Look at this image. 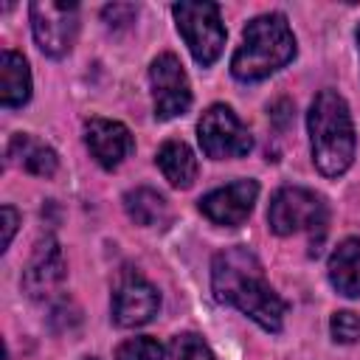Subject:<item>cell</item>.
<instances>
[{"mask_svg":"<svg viewBox=\"0 0 360 360\" xmlns=\"http://www.w3.org/2000/svg\"><path fill=\"white\" fill-rule=\"evenodd\" d=\"M326 270H329V284L340 295L357 298L360 295V236H346L343 242H338Z\"/></svg>","mask_w":360,"mask_h":360,"instance_id":"5bb4252c","label":"cell"},{"mask_svg":"<svg viewBox=\"0 0 360 360\" xmlns=\"http://www.w3.org/2000/svg\"><path fill=\"white\" fill-rule=\"evenodd\" d=\"M149 84H152V101H155V118L169 121L191 107V82L186 76L183 62L174 53H160L149 65Z\"/></svg>","mask_w":360,"mask_h":360,"instance_id":"9c48e42d","label":"cell"},{"mask_svg":"<svg viewBox=\"0 0 360 360\" xmlns=\"http://www.w3.org/2000/svg\"><path fill=\"white\" fill-rule=\"evenodd\" d=\"M155 163H158V169L163 172V177L169 180V186H174V188H188V186L197 180V172H200L191 146H188L186 141H177V138L166 141V143L158 149Z\"/></svg>","mask_w":360,"mask_h":360,"instance_id":"e0dca14e","label":"cell"},{"mask_svg":"<svg viewBox=\"0 0 360 360\" xmlns=\"http://www.w3.org/2000/svg\"><path fill=\"white\" fill-rule=\"evenodd\" d=\"M160 309L158 287L141 276L135 267H124L112 287V321L121 329H135L149 323Z\"/></svg>","mask_w":360,"mask_h":360,"instance_id":"ba28073f","label":"cell"},{"mask_svg":"<svg viewBox=\"0 0 360 360\" xmlns=\"http://www.w3.org/2000/svg\"><path fill=\"white\" fill-rule=\"evenodd\" d=\"M124 211L141 228H166L172 222V208H169L166 197L149 186L129 188L124 194Z\"/></svg>","mask_w":360,"mask_h":360,"instance_id":"2e32d148","label":"cell"},{"mask_svg":"<svg viewBox=\"0 0 360 360\" xmlns=\"http://www.w3.org/2000/svg\"><path fill=\"white\" fill-rule=\"evenodd\" d=\"M17 225H20V214H17V208H14V205H3V248H0V250H8Z\"/></svg>","mask_w":360,"mask_h":360,"instance_id":"7402d4cb","label":"cell"},{"mask_svg":"<svg viewBox=\"0 0 360 360\" xmlns=\"http://www.w3.org/2000/svg\"><path fill=\"white\" fill-rule=\"evenodd\" d=\"M256 197H259V183L250 177H239L228 186H219V188L202 194L197 205H200L202 217L211 219L214 225L236 228L250 217Z\"/></svg>","mask_w":360,"mask_h":360,"instance_id":"30bf717a","label":"cell"},{"mask_svg":"<svg viewBox=\"0 0 360 360\" xmlns=\"http://www.w3.org/2000/svg\"><path fill=\"white\" fill-rule=\"evenodd\" d=\"M307 132L315 169L323 177H340L354 160L357 138L349 104L338 90L326 87L312 98L307 112Z\"/></svg>","mask_w":360,"mask_h":360,"instance_id":"7a4b0ae2","label":"cell"},{"mask_svg":"<svg viewBox=\"0 0 360 360\" xmlns=\"http://www.w3.org/2000/svg\"><path fill=\"white\" fill-rule=\"evenodd\" d=\"M84 143L101 169H118L135 149L129 127L112 118H90L84 124Z\"/></svg>","mask_w":360,"mask_h":360,"instance_id":"7c38bea8","label":"cell"},{"mask_svg":"<svg viewBox=\"0 0 360 360\" xmlns=\"http://www.w3.org/2000/svg\"><path fill=\"white\" fill-rule=\"evenodd\" d=\"M354 37H357V53H360V25H357V34Z\"/></svg>","mask_w":360,"mask_h":360,"instance_id":"603a6c76","label":"cell"},{"mask_svg":"<svg viewBox=\"0 0 360 360\" xmlns=\"http://www.w3.org/2000/svg\"><path fill=\"white\" fill-rule=\"evenodd\" d=\"M197 141L205 158L211 160H233L245 158L253 149L250 129L239 121V115L228 104H211L197 121Z\"/></svg>","mask_w":360,"mask_h":360,"instance_id":"8992f818","label":"cell"},{"mask_svg":"<svg viewBox=\"0 0 360 360\" xmlns=\"http://www.w3.org/2000/svg\"><path fill=\"white\" fill-rule=\"evenodd\" d=\"M329 332L335 343H357L360 340V315L352 309H338L329 318Z\"/></svg>","mask_w":360,"mask_h":360,"instance_id":"ffe728a7","label":"cell"},{"mask_svg":"<svg viewBox=\"0 0 360 360\" xmlns=\"http://www.w3.org/2000/svg\"><path fill=\"white\" fill-rule=\"evenodd\" d=\"M84 360H98V357H84Z\"/></svg>","mask_w":360,"mask_h":360,"instance_id":"cb8c5ba5","label":"cell"},{"mask_svg":"<svg viewBox=\"0 0 360 360\" xmlns=\"http://www.w3.org/2000/svg\"><path fill=\"white\" fill-rule=\"evenodd\" d=\"M211 290L219 304H228L256 321L264 332H281L287 301L264 276V264L245 245H231L211 259Z\"/></svg>","mask_w":360,"mask_h":360,"instance_id":"6da1fadb","label":"cell"},{"mask_svg":"<svg viewBox=\"0 0 360 360\" xmlns=\"http://www.w3.org/2000/svg\"><path fill=\"white\" fill-rule=\"evenodd\" d=\"M172 360H217L211 346L197 335V332H180L169 343Z\"/></svg>","mask_w":360,"mask_h":360,"instance_id":"ac0fdd59","label":"cell"},{"mask_svg":"<svg viewBox=\"0 0 360 360\" xmlns=\"http://www.w3.org/2000/svg\"><path fill=\"white\" fill-rule=\"evenodd\" d=\"M31 98V70L22 53L6 48L0 53V104L6 110L22 107Z\"/></svg>","mask_w":360,"mask_h":360,"instance_id":"9a60e30c","label":"cell"},{"mask_svg":"<svg viewBox=\"0 0 360 360\" xmlns=\"http://www.w3.org/2000/svg\"><path fill=\"white\" fill-rule=\"evenodd\" d=\"M101 17L107 20L110 28H127L129 22H135V17H138V6H129V3H112V6H104V8H101Z\"/></svg>","mask_w":360,"mask_h":360,"instance_id":"44dd1931","label":"cell"},{"mask_svg":"<svg viewBox=\"0 0 360 360\" xmlns=\"http://www.w3.org/2000/svg\"><path fill=\"white\" fill-rule=\"evenodd\" d=\"M65 256H62V248L53 236H45L37 242L25 270H22V292L34 301H42L48 295H53L59 290V284L65 281Z\"/></svg>","mask_w":360,"mask_h":360,"instance_id":"8fae6325","label":"cell"},{"mask_svg":"<svg viewBox=\"0 0 360 360\" xmlns=\"http://www.w3.org/2000/svg\"><path fill=\"white\" fill-rule=\"evenodd\" d=\"M112 357L115 360H163V346L149 335H138L118 343Z\"/></svg>","mask_w":360,"mask_h":360,"instance_id":"d6986e66","label":"cell"},{"mask_svg":"<svg viewBox=\"0 0 360 360\" xmlns=\"http://www.w3.org/2000/svg\"><path fill=\"white\" fill-rule=\"evenodd\" d=\"M267 225L276 236L309 233L315 242L323 239L329 225V205L323 194L304 186H281L267 205Z\"/></svg>","mask_w":360,"mask_h":360,"instance_id":"277c9868","label":"cell"},{"mask_svg":"<svg viewBox=\"0 0 360 360\" xmlns=\"http://www.w3.org/2000/svg\"><path fill=\"white\" fill-rule=\"evenodd\" d=\"M6 158L8 163L25 169L28 174H37V177H53L56 169H59V158L56 152L42 143L39 138L28 135V132H14L8 146H6Z\"/></svg>","mask_w":360,"mask_h":360,"instance_id":"4fadbf2b","label":"cell"},{"mask_svg":"<svg viewBox=\"0 0 360 360\" xmlns=\"http://www.w3.org/2000/svg\"><path fill=\"white\" fill-rule=\"evenodd\" d=\"M298 53L295 34L284 14L270 11L253 17L242 31V45L231 56V73L236 82H262L287 68Z\"/></svg>","mask_w":360,"mask_h":360,"instance_id":"3957f363","label":"cell"},{"mask_svg":"<svg viewBox=\"0 0 360 360\" xmlns=\"http://www.w3.org/2000/svg\"><path fill=\"white\" fill-rule=\"evenodd\" d=\"M172 14H174L177 31L186 39L194 62L200 68H211L219 59V53L225 48V37H228L222 17H219V3L183 0V3L172 6Z\"/></svg>","mask_w":360,"mask_h":360,"instance_id":"5b68a950","label":"cell"},{"mask_svg":"<svg viewBox=\"0 0 360 360\" xmlns=\"http://www.w3.org/2000/svg\"><path fill=\"white\" fill-rule=\"evenodd\" d=\"M31 14V31L37 39V48L45 56H65L70 53L76 34H79V6L76 3H53V0H37L28 8Z\"/></svg>","mask_w":360,"mask_h":360,"instance_id":"52a82bcc","label":"cell"}]
</instances>
